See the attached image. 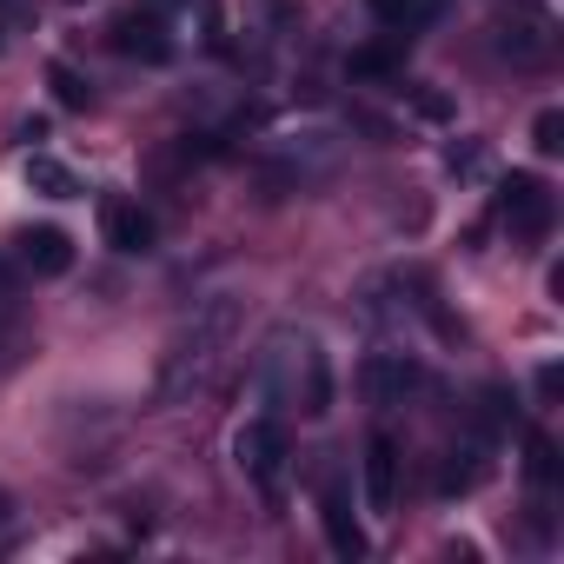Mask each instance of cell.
I'll return each mask as SVG.
<instances>
[{"label": "cell", "mask_w": 564, "mask_h": 564, "mask_svg": "<svg viewBox=\"0 0 564 564\" xmlns=\"http://www.w3.org/2000/svg\"><path fill=\"white\" fill-rule=\"evenodd\" d=\"M239 326H246V306H239L232 293H213L206 306H193V319H186V326L173 333V346L160 352V386H153V399H160V405H186V399L213 392L219 372H226V359H232V346H239Z\"/></svg>", "instance_id": "cell-1"}, {"label": "cell", "mask_w": 564, "mask_h": 564, "mask_svg": "<svg viewBox=\"0 0 564 564\" xmlns=\"http://www.w3.org/2000/svg\"><path fill=\"white\" fill-rule=\"evenodd\" d=\"M259 399L272 412H300V419H326L333 412V366L319 352L313 333L300 326H279L265 346H259V372H252Z\"/></svg>", "instance_id": "cell-2"}, {"label": "cell", "mask_w": 564, "mask_h": 564, "mask_svg": "<svg viewBox=\"0 0 564 564\" xmlns=\"http://www.w3.org/2000/svg\"><path fill=\"white\" fill-rule=\"evenodd\" d=\"M232 452H239V471L265 491V498H279V485H286V465H293V438H286V419L279 412H265V419H246L239 425V438H232Z\"/></svg>", "instance_id": "cell-3"}, {"label": "cell", "mask_w": 564, "mask_h": 564, "mask_svg": "<svg viewBox=\"0 0 564 564\" xmlns=\"http://www.w3.org/2000/svg\"><path fill=\"white\" fill-rule=\"evenodd\" d=\"M498 219L511 226V239L538 246V239L551 232V219H557V199H551V186H544L538 173H511V180L498 186Z\"/></svg>", "instance_id": "cell-4"}, {"label": "cell", "mask_w": 564, "mask_h": 564, "mask_svg": "<svg viewBox=\"0 0 564 564\" xmlns=\"http://www.w3.org/2000/svg\"><path fill=\"white\" fill-rule=\"evenodd\" d=\"M107 41H113V54H127V61H140V67H166V61H173V34H166L160 8H127V14L107 28Z\"/></svg>", "instance_id": "cell-5"}, {"label": "cell", "mask_w": 564, "mask_h": 564, "mask_svg": "<svg viewBox=\"0 0 564 564\" xmlns=\"http://www.w3.org/2000/svg\"><path fill=\"white\" fill-rule=\"evenodd\" d=\"M359 386H366L372 405H405V399H419V392L432 386V372H425L412 352H372L366 372H359Z\"/></svg>", "instance_id": "cell-6"}, {"label": "cell", "mask_w": 564, "mask_h": 564, "mask_svg": "<svg viewBox=\"0 0 564 564\" xmlns=\"http://www.w3.org/2000/svg\"><path fill=\"white\" fill-rule=\"evenodd\" d=\"M319 524H326V544H333L339 557H366V531H359V518H352V485H346V471H326V478H319Z\"/></svg>", "instance_id": "cell-7"}, {"label": "cell", "mask_w": 564, "mask_h": 564, "mask_svg": "<svg viewBox=\"0 0 564 564\" xmlns=\"http://www.w3.org/2000/svg\"><path fill=\"white\" fill-rule=\"evenodd\" d=\"M491 445H498V438L465 432V438L438 458V498H465V491H478V485H485V471H491Z\"/></svg>", "instance_id": "cell-8"}, {"label": "cell", "mask_w": 564, "mask_h": 564, "mask_svg": "<svg viewBox=\"0 0 564 564\" xmlns=\"http://www.w3.org/2000/svg\"><path fill=\"white\" fill-rule=\"evenodd\" d=\"M14 259H21L34 279H61V272H74V239H67L61 226H21V232H14Z\"/></svg>", "instance_id": "cell-9"}, {"label": "cell", "mask_w": 564, "mask_h": 564, "mask_svg": "<svg viewBox=\"0 0 564 564\" xmlns=\"http://www.w3.org/2000/svg\"><path fill=\"white\" fill-rule=\"evenodd\" d=\"M100 232H107L113 252H153V239H160V226H153V213L140 199H107L100 206Z\"/></svg>", "instance_id": "cell-10"}, {"label": "cell", "mask_w": 564, "mask_h": 564, "mask_svg": "<svg viewBox=\"0 0 564 564\" xmlns=\"http://www.w3.org/2000/svg\"><path fill=\"white\" fill-rule=\"evenodd\" d=\"M399 498V438L392 432H372L366 438V505L372 511H392Z\"/></svg>", "instance_id": "cell-11"}, {"label": "cell", "mask_w": 564, "mask_h": 564, "mask_svg": "<svg viewBox=\"0 0 564 564\" xmlns=\"http://www.w3.org/2000/svg\"><path fill=\"white\" fill-rule=\"evenodd\" d=\"M366 8H372V21L386 28V34H425V28H438L445 21V8H452V0H366Z\"/></svg>", "instance_id": "cell-12"}, {"label": "cell", "mask_w": 564, "mask_h": 564, "mask_svg": "<svg viewBox=\"0 0 564 564\" xmlns=\"http://www.w3.org/2000/svg\"><path fill=\"white\" fill-rule=\"evenodd\" d=\"M498 47H505L518 67H538V61L551 54V21H544V14H518V21L498 28Z\"/></svg>", "instance_id": "cell-13"}, {"label": "cell", "mask_w": 564, "mask_h": 564, "mask_svg": "<svg viewBox=\"0 0 564 564\" xmlns=\"http://www.w3.org/2000/svg\"><path fill=\"white\" fill-rule=\"evenodd\" d=\"M392 74H405V34H386L352 54V80H392Z\"/></svg>", "instance_id": "cell-14"}, {"label": "cell", "mask_w": 564, "mask_h": 564, "mask_svg": "<svg viewBox=\"0 0 564 564\" xmlns=\"http://www.w3.org/2000/svg\"><path fill=\"white\" fill-rule=\"evenodd\" d=\"M21 180L41 193V199H74L80 193V180H74V166H61L54 153H28V166H21Z\"/></svg>", "instance_id": "cell-15"}, {"label": "cell", "mask_w": 564, "mask_h": 564, "mask_svg": "<svg viewBox=\"0 0 564 564\" xmlns=\"http://www.w3.org/2000/svg\"><path fill=\"white\" fill-rule=\"evenodd\" d=\"M524 471H531V485H538V491H551V485H557V471H564V465H557V445H551L544 432H524Z\"/></svg>", "instance_id": "cell-16"}, {"label": "cell", "mask_w": 564, "mask_h": 564, "mask_svg": "<svg viewBox=\"0 0 564 564\" xmlns=\"http://www.w3.org/2000/svg\"><path fill=\"white\" fill-rule=\"evenodd\" d=\"M47 87H54V100H61L67 113H87V107H94V87H87L67 61H54V67H47Z\"/></svg>", "instance_id": "cell-17"}, {"label": "cell", "mask_w": 564, "mask_h": 564, "mask_svg": "<svg viewBox=\"0 0 564 564\" xmlns=\"http://www.w3.org/2000/svg\"><path fill=\"white\" fill-rule=\"evenodd\" d=\"M28 352H34V333H28V326L8 313V306H0V379H8V372L28 359Z\"/></svg>", "instance_id": "cell-18"}, {"label": "cell", "mask_w": 564, "mask_h": 564, "mask_svg": "<svg viewBox=\"0 0 564 564\" xmlns=\"http://www.w3.org/2000/svg\"><path fill=\"white\" fill-rule=\"evenodd\" d=\"M478 405H485V412H478V432H485V438H498V432L518 419V399H511L505 386H485V392H478Z\"/></svg>", "instance_id": "cell-19"}, {"label": "cell", "mask_w": 564, "mask_h": 564, "mask_svg": "<svg viewBox=\"0 0 564 564\" xmlns=\"http://www.w3.org/2000/svg\"><path fill=\"white\" fill-rule=\"evenodd\" d=\"M531 147H538V153H564V113H557V107H544V113L531 120Z\"/></svg>", "instance_id": "cell-20"}, {"label": "cell", "mask_w": 564, "mask_h": 564, "mask_svg": "<svg viewBox=\"0 0 564 564\" xmlns=\"http://www.w3.org/2000/svg\"><path fill=\"white\" fill-rule=\"evenodd\" d=\"M21 28H34V0H0V47H8Z\"/></svg>", "instance_id": "cell-21"}, {"label": "cell", "mask_w": 564, "mask_h": 564, "mask_svg": "<svg viewBox=\"0 0 564 564\" xmlns=\"http://www.w3.org/2000/svg\"><path fill=\"white\" fill-rule=\"evenodd\" d=\"M399 94H412V107H419L425 120H445V113H452V100H445V94H425V87H399Z\"/></svg>", "instance_id": "cell-22"}, {"label": "cell", "mask_w": 564, "mask_h": 564, "mask_svg": "<svg viewBox=\"0 0 564 564\" xmlns=\"http://www.w3.org/2000/svg\"><path fill=\"white\" fill-rule=\"evenodd\" d=\"M445 166H452V173H478V166H485V147H478V140H465V147H452V153H445Z\"/></svg>", "instance_id": "cell-23"}, {"label": "cell", "mask_w": 564, "mask_h": 564, "mask_svg": "<svg viewBox=\"0 0 564 564\" xmlns=\"http://www.w3.org/2000/svg\"><path fill=\"white\" fill-rule=\"evenodd\" d=\"M14 293H21V272L0 259V306H14Z\"/></svg>", "instance_id": "cell-24"}, {"label": "cell", "mask_w": 564, "mask_h": 564, "mask_svg": "<svg viewBox=\"0 0 564 564\" xmlns=\"http://www.w3.org/2000/svg\"><path fill=\"white\" fill-rule=\"evenodd\" d=\"M557 386H564V372L557 366H538V399H557Z\"/></svg>", "instance_id": "cell-25"}, {"label": "cell", "mask_w": 564, "mask_h": 564, "mask_svg": "<svg viewBox=\"0 0 564 564\" xmlns=\"http://www.w3.org/2000/svg\"><path fill=\"white\" fill-rule=\"evenodd\" d=\"M8 531H14V498L0 491V538H8Z\"/></svg>", "instance_id": "cell-26"}]
</instances>
